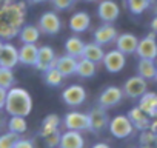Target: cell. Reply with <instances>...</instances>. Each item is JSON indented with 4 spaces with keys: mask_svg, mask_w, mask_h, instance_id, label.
I'll return each instance as SVG.
<instances>
[{
    "mask_svg": "<svg viewBox=\"0 0 157 148\" xmlns=\"http://www.w3.org/2000/svg\"><path fill=\"white\" fill-rule=\"evenodd\" d=\"M83 146H85V140H83L80 131L68 130L60 136L59 148H83Z\"/></svg>",
    "mask_w": 157,
    "mask_h": 148,
    "instance_id": "cell-16",
    "label": "cell"
},
{
    "mask_svg": "<svg viewBox=\"0 0 157 148\" xmlns=\"http://www.w3.org/2000/svg\"><path fill=\"white\" fill-rule=\"evenodd\" d=\"M63 79H65V76L57 69V66L48 68L46 71H43V80L49 87H60L62 82H63Z\"/></svg>",
    "mask_w": 157,
    "mask_h": 148,
    "instance_id": "cell-29",
    "label": "cell"
},
{
    "mask_svg": "<svg viewBox=\"0 0 157 148\" xmlns=\"http://www.w3.org/2000/svg\"><path fill=\"white\" fill-rule=\"evenodd\" d=\"M39 29L40 33L46 34V36H56L60 33L62 29V20L57 16V13L54 11H46L40 16L39 19Z\"/></svg>",
    "mask_w": 157,
    "mask_h": 148,
    "instance_id": "cell-3",
    "label": "cell"
},
{
    "mask_svg": "<svg viewBox=\"0 0 157 148\" xmlns=\"http://www.w3.org/2000/svg\"><path fill=\"white\" fill-rule=\"evenodd\" d=\"M123 97V90L119 88V87H108L105 88L100 96H99V105L105 110H109V108H114L116 105L120 103Z\"/></svg>",
    "mask_w": 157,
    "mask_h": 148,
    "instance_id": "cell-9",
    "label": "cell"
},
{
    "mask_svg": "<svg viewBox=\"0 0 157 148\" xmlns=\"http://www.w3.org/2000/svg\"><path fill=\"white\" fill-rule=\"evenodd\" d=\"M59 123H60L59 116H56V114H49V116H46V117L43 119V122H42L40 136H42V137H46V136L52 134L54 131L59 130Z\"/></svg>",
    "mask_w": 157,
    "mask_h": 148,
    "instance_id": "cell-28",
    "label": "cell"
},
{
    "mask_svg": "<svg viewBox=\"0 0 157 148\" xmlns=\"http://www.w3.org/2000/svg\"><path fill=\"white\" fill-rule=\"evenodd\" d=\"M126 6L131 14L140 16L151 6V3H149V0H126Z\"/></svg>",
    "mask_w": 157,
    "mask_h": 148,
    "instance_id": "cell-31",
    "label": "cell"
},
{
    "mask_svg": "<svg viewBox=\"0 0 157 148\" xmlns=\"http://www.w3.org/2000/svg\"><path fill=\"white\" fill-rule=\"evenodd\" d=\"M19 63V49L13 43H3V48L0 51V66L14 68Z\"/></svg>",
    "mask_w": 157,
    "mask_h": 148,
    "instance_id": "cell-15",
    "label": "cell"
},
{
    "mask_svg": "<svg viewBox=\"0 0 157 148\" xmlns=\"http://www.w3.org/2000/svg\"><path fill=\"white\" fill-rule=\"evenodd\" d=\"M33 3H43V2H48V0H31Z\"/></svg>",
    "mask_w": 157,
    "mask_h": 148,
    "instance_id": "cell-41",
    "label": "cell"
},
{
    "mask_svg": "<svg viewBox=\"0 0 157 148\" xmlns=\"http://www.w3.org/2000/svg\"><path fill=\"white\" fill-rule=\"evenodd\" d=\"M155 71H157V65L154 63L152 59H140L139 60L137 72H139V76L143 77L145 80L154 79L155 77Z\"/></svg>",
    "mask_w": 157,
    "mask_h": 148,
    "instance_id": "cell-25",
    "label": "cell"
},
{
    "mask_svg": "<svg viewBox=\"0 0 157 148\" xmlns=\"http://www.w3.org/2000/svg\"><path fill=\"white\" fill-rule=\"evenodd\" d=\"M149 3H151V5H154V3H157V0H149Z\"/></svg>",
    "mask_w": 157,
    "mask_h": 148,
    "instance_id": "cell-44",
    "label": "cell"
},
{
    "mask_svg": "<svg viewBox=\"0 0 157 148\" xmlns=\"http://www.w3.org/2000/svg\"><path fill=\"white\" fill-rule=\"evenodd\" d=\"M90 25H91V17L86 11H77L69 19V29L77 34L88 31Z\"/></svg>",
    "mask_w": 157,
    "mask_h": 148,
    "instance_id": "cell-14",
    "label": "cell"
},
{
    "mask_svg": "<svg viewBox=\"0 0 157 148\" xmlns=\"http://www.w3.org/2000/svg\"><path fill=\"white\" fill-rule=\"evenodd\" d=\"M25 22V3L17 0H3L0 5V39L10 40L19 36Z\"/></svg>",
    "mask_w": 157,
    "mask_h": 148,
    "instance_id": "cell-1",
    "label": "cell"
},
{
    "mask_svg": "<svg viewBox=\"0 0 157 148\" xmlns=\"http://www.w3.org/2000/svg\"><path fill=\"white\" fill-rule=\"evenodd\" d=\"M119 13H120V8L114 0H102L97 6V14H99L100 20L105 23L116 22L119 17Z\"/></svg>",
    "mask_w": 157,
    "mask_h": 148,
    "instance_id": "cell-12",
    "label": "cell"
},
{
    "mask_svg": "<svg viewBox=\"0 0 157 148\" xmlns=\"http://www.w3.org/2000/svg\"><path fill=\"white\" fill-rule=\"evenodd\" d=\"M75 74H78V76L83 77V79L93 77L96 74V63L88 60V59L80 57V59H78V63H77V72Z\"/></svg>",
    "mask_w": 157,
    "mask_h": 148,
    "instance_id": "cell-27",
    "label": "cell"
},
{
    "mask_svg": "<svg viewBox=\"0 0 157 148\" xmlns=\"http://www.w3.org/2000/svg\"><path fill=\"white\" fill-rule=\"evenodd\" d=\"M8 128L16 134H23L28 128L26 119L23 116H11V119L8 120Z\"/></svg>",
    "mask_w": 157,
    "mask_h": 148,
    "instance_id": "cell-30",
    "label": "cell"
},
{
    "mask_svg": "<svg viewBox=\"0 0 157 148\" xmlns=\"http://www.w3.org/2000/svg\"><path fill=\"white\" fill-rule=\"evenodd\" d=\"M94 42L99 45H108L117 39V29L113 26V23H105L100 28H97L93 34Z\"/></svg>",
    "mask_w": 157,
    "mask_h": 148,
    "instance_id": "cell-17",
    "label": "cell"
},
{
    "mask_svg": "<svg viewBox=\"0 0 157 148\" xmlns=\"http://www.w3.org/2000/svg\"><path fill=\"white\" fill-rule=\"evenodd\" d=\"M16 77H14V72L11 68H5V66H0V87L10 90L14 87Z\"/></svg>",
    "mask_w": 157,
    "mask_h": 148,
    "instance_id": "cell-32",
    "label": "cell"
},
{
    "mask_svg": "<svg viewBox=\"0 0 157 148\" xmlns=\"http://www.w3.org/2000/svg\"><path fill=\"white\" fill-rule=\"evenodd\" d=\"M136 54L139 56V59H155L157 57V42H155V33L152 31L151 34H148L146 37L139 40Z\"/></svg>",
    "mask_w": 157,
    "mask_h": 148,
    "instance_id": "cell-6",
    "label": "cell"
},
{
    "mask_svg": "<svg viewBox=\"0 0 157 148\" xmlns=\"http://www.w3.org/2000/svg\"><path fill=\"white\" fill-rule=\"evenodd\" d=\"M108 125H109V123H108L106 110L102 108L100 105L96 107V108H93V110L88 113V131L99 134V133L103 131Z\"/></svg>",
    "mask_w": 157,
    "mask_h": 148,
    "instance_id": "cell-5",
    "label": "cell"
},
{
    "mask_svg": "<svg viewBox=\"0 0 157 148\" xmlns=\"http://www.w3.org/2000/svg\"><path fill=\"white\" fill-rule=\"evenodd\" d=\"M103 65H105V69L108 72H120L123 68H125V63H126V57L123 53H120L117 48L116 49H111L108 53H105V57H103Z\"/></svg>",
    "mask_w": 157,
    "mask_h": 148,
    "instance_id": "cell-7",
    "label": "cell"
},
{
    "mask_svg": "<svg viewBox=\"0 0 157 148\" xmlns=\"http://www.w3.org/2000/svg\"><path fill=\"white\" fill-rule=\"evenodd\" d=\"M146 80L140 76H136V77H129L125 85H123V94L129 99H140L145 93H146Z\"/></svg>",
    "mask_w": 157,
    "mask_h": 148,
    "instance_id": "cell-8",
    "label": "cell"
},
{
    "mask_svg": "<svg viewBox=\"0 0 157 148\" xmlns=\"http://www.w3.org/2000/svg\"><path fill=\"white\" fill-rule=\"evenodd\" d=\"M142 148H154V146H151V145H143Z\"/></svg>",
    "mask_w": 157,
    "mask_h": 148,
    "instance_id": "cell-43",
    "label": "cell"
},
{
    "mask_svg": "<svg viewBox=\"0 0 157 148\" xmlns=\"http://www.w3.org/2000/svg\"><path fill=\"white\" fill-rule=\"evenodd\" d=\"M83 48H85V42L80 37H77V36H71L65 42V51H66V54H69L72 57H77V59L82 57Z\"/></svg>",
    "mask_w": 157,
    "mask_h": 148,
    "instance_id": "cell-24",
    "label": "cell"
},
{
    "mask_svg": "<svg viewBox=\"0 0 157 148\" xmlns=\"http://www.w3.org/2000/svg\"><path fill=\"white\" fill-rule=\"evenodd\" d=\"M17 140H19V134L13 131L3 133V134H0V148H14Z\"/></svg>",
    "mask_w": 157,
    "mask_h": 148,
    "instance_id": "cell-33",
    "label": "cell"
},
{
    "mask_svg": "<svg viewBox=\"0 0 157 148\" xmlns=\"http://www.w3.org/2000/svg\"><path fill=\"white\" fill-rule=\"evenodd\" d=\"M57 60L59 57H56V53L51 46H40L39 48V53H37V62H36V68L39 71H46L48 68H54L57 66Z\"/></svg>",
    "mask_w": 157,
    "mask_h": 148,
    "instance_id": "cell-11",
    "label": "cell"
},
{
    "mask_svg": "<svg viewBox=\"0 0 157 148\" xmlns=\"http://www.w3.org/2000/svg\"><path fill=\"white\" fill-rule=\"evenodd\" d=\"M137 45H139V39H137L134 34H131V33L120 34V36H117V39H116V48H117L120 53H123L125 56L136 53Z\"/></svg>",
    "mask_w": 157,
    "mask_h": 148,
    "instance_id": "cell-18",
    "label": "cell"
},
{
    "mask_svg": "<svg viewBox=\"0 0 157 148\" xmlns=\"http://www.w3.org/2000/svg\"><path fill=\"white\" fill-rule=\"evenodd\" d=\"M63 125L66 130H75V131L88 130V114L80 111H71L65 116Z\"/></svg>",
    "mask_w": 157,
    "mask_h": 148,
    "instance_id": "cell-13",
    "label": "cell"
},
{
    "mask_svg": "<svg viewBox=\"0 0 157 148\" xmlns=\"http://www.w3.org/2000/svg\"><path fill=\"white\" fill-rule=\"evenodd\" d=\"M2 48H3V42H2V39H0V51H2Z\"/></svg>",
    "mask_w": 157,
    "mask_h": 148,
    "instance_id": "cell-42",
    "label": "cell"
},
{
    "mask_svg": "<svg viewBox=\"0 0 157 148\" xmlns=\"http://www.w3.org/2000/svg\"><path fill=\"white\" fill-rule=\"evenodd\" d=\"M151 29L157 34V13L154 14V17H152V20H151Z\"/></svg>",
    "mask_w": 157,
    "mask_h": 148,
    "instance_id": "cell-38",
    "label": "cell"
},
{
    "mask_svg": "<svg viewBox=\"0 0 157 148\" xmlns=\"http://www.w3.org/2000/svg\"><path fill=\"white\" fill-rule=\"evenodd\" d=\"M139 107L142 111H145L149 117H155L157 116V94L155 93H145L140 97Z\"/></svg>",
    "mask_w": 157,
    "mask_h": 148,
    "instance_id": "cell-22",
    "label": "cell"
},
{
    "mask_svg": "<svg viewBox=\"0 0 157 148\" xmlns=\"http://www.w3.org/2000/svg\"><path fill=\"white\" fill-rule=\"evenodd\" d=\"M85 2H96V0H85Z\"/></svg>",
    "mask_w": 157,
    "mask_h": 148,
    "instance_id": "cell-46",
    "label": "cell"
},
{
    "mask_svg": "<svg viewBox=\"0 0 157 148\" xmlns=\"http://www.w3.org/2000/svg\"><path fill=\"white\" fill-rule=\"evenodd\" d=\"M128 117L129 120L132 122L134 128L137 130H142V131H146L149 128V116L140 110V107H134L128 111Z\"/></svg>",
    "mask_w": 157,
    "mask_h": 148,
    "instance_id": "cell-20",
    "label": "cell"
},
{
    "mask_svg": "<svg viewBox=\"0 0 157 148\" xmlns=\"http://www.w3.org/2000/svg\"><path fill=\"white\" fill-rule=\"evenodd\" d=\"M14 148H34V143H33V140H29V139H20V137H19V140L16 142Z\"/></svg>",
    "mask_w": 157,
    "mask_h": 148,
    "instance_id": "cell-36",
    "label": "cell"
},
{
    "mask_svg": "<svg viewBox=\"0 0 157 148\" xmlns=\"http://www.w3.org/2000/svg\"><path fill=\"white\" fill-rule=\"evenodd\" d=\"M39 37H40V29L39 26L34 25H23L19 33V39L22 40V43H36Z\"/></svg>",
    "mask_w": 157,
    "mask_h": 148,
    "instance_id": "cell-26",
    "label": "cell"
},
{
    "mask_svg": "<svg viewBox=\"0 0 157 148\" xmlns=\"http://www.w3.org/2000/svg\"><path fill=\"white\" fill-rule=\"evenodd\" d=\"M6 94H8V90L0 87V110H5V103H6Z\"/></svg>",
    "mask_w": 157,
    "mask_h": 148,
    "instance_id": "cell-37",
    "label": "cell"
},
{
    "mask_svg": "<svg viewBox=\"0 0 157 148\" xmlns=\"http://www.w3.org/2000/svg\"><path fill=\"white\" fill-rule=\"evenodd\" d=\"M5 111L10 116H23L26 117L33 111V99L31 94L25 88L13 87L8 90Z\"/></svg>",
    "mask_w": 157,
    "mask_h": 148,
    "instance_id": "cell-2",
    "label": "cell"
},
{
    "mask_svg": "<svg viewBox=\"0 0 157 148\" xmlns=\"http://www.w3.org/2000/svg\"><path fill=\"white\" fill-rule=\"evenodd\" d=\"M60 136H62V134H60L59 130H57V131H54L52 134L43 137V139H45V145H46L48 148H56V146H59V143H60Z\"/></svg>",
    "mask_w": 157,
    "mask_h": 148,
    "instance_id": "cell-34",
    "label": "cell"
},
{
    "mask_svg": "<svg viewBox=\"0 0 157 148\" xmlns=\"http://www.w3.org/2000/svg\"><path fill=\"white\" fill-rule=\"evenodd\" d=\"M51 2H52V5H54L56 10L65 11V10H68V8H71L74 5L75 0H51Z\"/></svg>",
    "mask_w": 157,
    "mask_h": 148,
    "instance_id": "cell-35",
    "label": "cell"
},
{
    "mask_svg": "<svg viewBox=\"0 0 157 148\" xmlns=\"http://www.w3.org/2000/svg\"><path fill=\"white\" fill-rule=\"evenodd\" d=\"M62 99L66 105L69 107H78L82 105L86 99V91L83 87L80 85H69L63 90L62 93Z\"/></svg>",
    "mask_w": 157,
    "mask_h": 148,
    "instance_id": "cell-10",
    "label": "cell"
},
{
    "mask_svg": "<svg viewBox=\"0 0 157 148\" xmlns=\"http://www.w3.org/2000/svg\"><path fill=\"white\" fill-rule=\"evenodd\" d=\"M3 127H5V119H3L2 116H0V130H2Z\"/></svg>",
    "mask_w": 157,
    "mask_h": 148,
    "instance_id": "cell-40",
    "label": "cell"
},
{
    "mask_svg": "<svg viewBox=\"0 0 157 148\" xmlns=\"http://www.w3.org/2000/svg\"><path fill=\"white\" fill-rule=\"evenodd\" d=\"M91 148H111L108 143H103V142H99V143H94Z\"/></svg>",
    "mask_w": 157,
    "mask_h": 148,
    "instance_id": "cell-39",
    "label": "cell"
},
{
    "mask_svg": "<svg viewBox=\"0 0 157 148\" xmlns=\"http://www.w3.org/2000/svg\"><path fill=\"white\" fill-rule=\"evenodd\" d=\"M109 133L117 137V139H125V137H129L132 134V122L129 120L128 116H116L109 120Z\"/></svg>",
    "mask_w": 157,
    "mask_h": 148,
    "instance_id": "cell-4",
    "label": "cell"
},
{
    "mask_svg": "<svg viewBox=\"0 0 157 148\" xmlns=\"http://www.w3.org/2000/svg\"><path fill=\"white\" fill-rule=\"evenodd\" d=\"M154 80H155V82H157V71H155V77H154Z\"/></svg>",
    "mask_w": 157,
    "mask_h": 148,
    "instance_id": "cell-45",
    "label": "cell"
},
{
    "mask_svg": "<svg viewBox=\"0 0 157 148\" xmlns=\"http://www.w3.org/2000/svg\"><path fill=\"white\" fill-rule=\"evenodd\" d=\"M82 57L83 59H88L94 63H99L103 60L105 57V51L102 48V45L93 42V43H85V48H83V53H82Z\"/></svg>",
    "mask_w": 157,
    "mask_h": 148,
    "instance_id": "cell-23",
    "label": "cell"
},
{
    "mask_svg": "<svg viewBox=\"0 0 157 148\" xmlns=\"http://www.w3.org/2000/svg\"><path fill=\"white\" fill-rule=\"evenodd\" d=\"M37 53L39 48L36 46V43H23L19 49V62L26 66H34L37 62Z\"/></svg>",
    "mask_w": 157,
    "mask_h": 148,
    "instance_id": "cell-19",
    "label": "cell"
},
{
    "mask_svg": "<svg viewBox=\"0 0 157 148\" xmlns=\"http://www.w3.org/2000/svg\"><path fill=\"white\" fill-rule=\"evenodd\" d=\"M77 63H78V59L77 57H72V56L66 54V56L59 57V60H57V69L63 74L65 77H68V76H72V74L77 72Z\"/></svg>",
    "mask_w": 157,
    "mask_h": 148,
    "instance_id": "cell-21",
    "label": "cell"
}]
</instances>
